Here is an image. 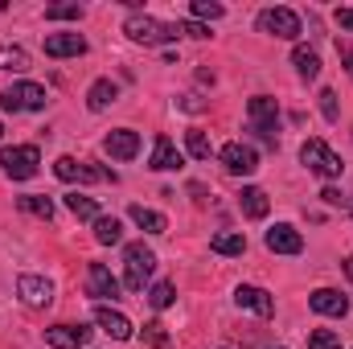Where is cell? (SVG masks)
Segmentation results:
<instances>
[{
	"label": "cell",
	"mask_w": 353,
	"mask_h": 349,
	"mask_svg": "<svg viewBox=\"0 0 353 349\" xmlns=\"http://www.w3.org/2000/svg\"><path fill=\"white\" fill-rule=\"evenodd\" d=\"M234 304L239 308H247V312H255V317H275V296L267 292V288H255V283H243L239 292H234Z\"/></svg>",
	"instance_id": "obj_12"
},
{
	"label": "cell",
	"mask_w": 353,
	"mask_h": 349,
	"mask_svg": "<svg viewBox=\"0 0 353 349\" xmlns=\"http://www.w3.org/2000/svg\"><path fill=\"white\" fill-rule=\"evenodd\" d=\"M94 239H99L103 247H115V243H123V226H119V218H107V214H99V218H94Z\"/></svg>",
	"instance_id": "obj_25"
},
{
	"label": "cell",
	"mask_w": 353,
	"mask_h": 349,
	"mask_svg": "<svg viewBox=\"0 0 353 349\" xmlns=\"http://www.w3.org/2000/svg\"><path fill=\"white\" fill-rule=\"evenodd\" d=\"M123 33H128L132 41H140V46H169V41L181 37L176 25L161 21V17H148V12H132V17L123 21Z\"/></svg>",
	"instance_id": "obj_2"
},
{
	"label": "cell",
	"mask_w": 353,
	"mask_h": 349,
	"mask_svg": "<svg viewBox=\"0 0 353 349\" xmlns=\"http://www.w3.org/2000/svg\"><path fill=\"white\" fill-rule=\"evenodd\" d=\"M17 206H21L25 214L41 218V222H50V218H54V201H50V197H41V193H25V197H17Z\"/></svg>",
	"instance_id": "obj_26"
},
{
	"label": "cell",
	"mask_w": 353,
	"mask_h": 349,
	"mask_svg": "<svg viewBox=\"0 0 353 349\" xmlns=\"http://www.w3.org/2000/svg\"><path fill=\"white\" fill-rule=\"evenodd\" d=\"M148 169H157V173H173V169H181V152L173 148V140H169L165 132L152 140V157H148Z\"/></svg>",
	"instance_id": "obj_19"
},
{
	"label": "cell",
	"mask_w": 353,
	"mask_h": 349,
	"mask_svg": "<svg viewBox=\"0 0 353 349\" xmlns=\"http://www.w3.org/2000/svg\"><path fill=\"white\" fill-rule=\"evenodd\" d=\"M337 25H341L345 33H353V4H345V8H337Z\"/></svg>",
	"instance_id": "obj_38"
},
{
	"label": "cell",
	"mask_w": 353,
	"mask_h": 349,
	"mask_svg": "<svg viewBox=\"0 0 353 349\" xmlns=\"http://www.w3.org/2000/svg\"><path fill=\"white\" fill-rule=\"evenodd\" d=\"M210 251H214V255H247V235H239V230H218V235L210 239Z\"/></svg>",
	"instance_id": "obj_23"
},
{
	"label": "cell",
	"mask_w": 353,
	"mask_h": 349,
	"mask_svg": "<svg viewBox=\"0 0 353 349\" xmlns=\"http://www.w3.org/2000/svg\"><path fill=\"white\" fill-rule=\"evenodd\" d=\"M345 275H350V283H353V255L345 259Z\"/></svg>",
	"instance_id": "obj_40"
},
{
	"label": "cell",
	"mask_w": 353,
	"mask_h": 349,
	"mask_svg": "<svg viewBox=\"0 0 353 349\" xmlns=\"http://www.w3.org/2000/svg\"><path fill=\"white\" fill-rule=\"evenodd\" d=\"M308 308L321 312V317H345L350 312V296H341L337 288H316L308 296Z\"/></svg>",
	"instance_id": "obj_16"
},
{
	"label": "cell",
	"mask_w": 353,
	"mask_h": 349,
	"mask_svg": "<svg viewBox=\"0 0 353 349\" xmlns=\"http://www.w3.org/2000/svg\"><path fill=\"white\" fill-rule=\"evenodd\" d=\"M50 94L41 83H12L8 90H0V107L4 111H46Z\"/></svg>",
	"instance_id": "obj_6"
},
{
	"label": "cell",
	"mask_w": 353,
	"mask_h": 349,
	"mask_svg": "<svg viewBox=\"0 0 353 349\" xmlns=\"http://www.w3.org/2000/svg\"><path fill=\"white\" fill-rule=\"evenodd\" d=\"M115 99H119V87H115L111 79H94V83H90V90H87V107L90 111H107Z\"/></svg>",
	"instance_id": "obj_22"
},
{
	"label": "cell",
	"mask_w": 353,
	"mask_h": 349,
	"mask_svg": "<svg viewBox=\"0 0 353 349\" xmlns=\"http://www.w3.org/2000/svg\"><path fill=\"white\" fill-rule=\"evenodd\" d=\"M103 148H107L111 161H132V157L140 152V132H132V128H115V132H107Z\"/></svg>",
	"instance_id": "obj_14"
},
{
	"label": "cell",
	"mask_w": 353,
	"mask_h": 349,
	"mask_svg": "<svg viewBox=\"0 0 353 349\" xmlns=\"http://www.w3.org/2000/svg\"><path fill=\"white\" fill-rule=\"evenodd\" d=\"M292 62H296L300 79H308V83L321 74V54H316V50H308V46H296V50H292Z\"/></svg>",
	"instance_id": "obj_24"
},
{
	"label": "cell",
	"mask_w": 353,
	"mask_h": 349,
	"mask_svg": "<svg viewBox=\"0 0 353 349\" xmlns=\"http://www.w3.org/2000/svg\"><path fill=\"white\" fill-rule=\"evenodd\" d=\"M308 349H341V333L337 329H312L308 333Z\"/></svg>",
	"instance_id": "obj_31"
},
{
	"label": "cell",
	"mask_w": 353,
	"mask_h": 349,
	"mask_svg": "<svg viewBox=\"0 0 353 349\" xmlns=\"http://www.w3.org/2000/svg\"><path fill=\"white\" fill-rule=\"evenodd\" d=\"M83 17V4H50L46 8V21H79Z\"/></svg>",
	"instance_id": "obj_34"
},
{
	"label": "cell",
	"mask_w": 353,
	"mask_h": 349,
	"mask_svg": "<svg viewBox=\"0 0 353 349\" xmlns=\"http://www.w3.org/2000/svg\"><path fill=\"white\" fill-rule=\"evenodd\" d=\"M321 201H325V206H333V210H353V201L337 189V185H325V189H321Z\"/></svg>",
	"instance_id": "obj_35"
},
{
	"label": "cell",
	"mask_w": 353,
	"mask_h": 349,
	"mask_svg": "<svg viewBox=\"0 0 353 349\" xmlns=\"http://www.w3.org/2000/svg\"><path fill=\"white\" fill-rule=\"evenodd\" d=\"M189 12H193L197 21H218V17H226V8H222V4H214V0H193V4H189Z\"/></svg>",
	"instance_id": "obj_33"
},
{
	"label": "cell",
	"mask_w": 353,
	"mask_h": 349,
	"mask_svg": "<svg viewBox=\"0 0 353 349\" xmlns=\"http://www.w3.org/2000/svg\"><path fill=\"white\" fill-rule=\"evenodd\" d=\"M17 296H21V304H29V308H50V304H54V283H50L46 275H21V279H17Z\"/></svg>",
	"instance_id": "obj_10"
},
{
	"label": "cell",
	"mask_w": 353,
	"mask_h": 349,
	"mask_svg": "<svg viewBox=\"0 0 353 349\" xmlns=\"http://www.w3.org/2000/svg\"><path fill=\"white\" fill-rule=\"evenodd\" d=\"M90 329L87 325H50L46 329V346L50 349H87Z\"/></svg>",
	"instance_id": "obj_13"
},
{
	"label": "cell",
	"mask_w": 353,
	"mask_h": 349,
	"mask_svg": "<svg viewBox=\"0 0 353 349\" xmlns=\"http://www.w3.org/2000/svg\"><path fill=\"white\" fill-rule=\"evenodd\" d=\"M79 54H87L83 33H50L46 37V58H79Z\"/></svg>",
	"instance_id": "obj_18"
},
{
	"label": "cell",
	"mask_w": 353,
	"mask_h": 349,
	"mask_svg": "<svg viewBox=\"0 0 353 349\" xmlns=\"http://www.w3.org/2000/svg\"><path fill=\"white\" fill-rule=\"evenodd\" d=\"M0 136H4V123H0Z\"/></svg>",
	"instance_id": "obj_41"
},
{
	"label": "cell",
	"mask_w": 353,
	"mask_h": 349,
	"mask_svg": "<svg viewBox=\"0 0 353 349\" xmlns=\"http://www.w3.org/2000/svg\"><path fill=\"white\" fill-rule=\"evenodd\" d=\"M341 50V62H345V70L353 74V46H337Z\"/></svg>",
	"instance_id": "obj_39"
},
{
	"label": "cell",
	"mask_w": 353,
	"mask_h": 349,
	"mask_svg": "<svg viewBox=\"0 0 353 349\" xmlns=\"http://www.w3.org/2000/svg\"><path fill=\"white\" fill-rule=\"evenodd\" d=\"M255 25H259V33L279 37V41H296V37H300V17H296L292 8H263V12L255 17Z\"/></svg>",
	"instance_id": "obj_7"
},
{
	"label": "cell",
	"mask_w": 353,
	"mask_h": 349,
	"mask_svg": "<svg viewBox=\"0 0 353 349\" xmlns=\"http://www.w3.org/2000/svg\"><path fill=\"white\" fill-rule=\"evenodd\" d=\"M140 337H144L152 349H169V333H165V325H161V321H148V325L140 329Z\"/></svg>",
	"instance_id": "obj_32"
},
{
	"label": "cell",
	"mask_w": 353,
	"mask_h": 349,
	"mask_svg": "<svg viewBox=\"0 0 353 349\" xmlns=\"http://www.w3.org/2000/svg\"><path fill=\"white\" fill-rule=\"evenodd\" d=\"M185 148H189V157H197V161H210V140H205V132H197V128H189L185 132Z\"/></svg>",
	"instance_id": "obj_30"
},
{
	"label": "cell",
	"mask_w": 353,
	"mask_h": 349,
	"mask_svg": "<svg viewBox=\"0 0 353 349\" xmlns=\"http://www.w3.org/2000/svg\"><path fill=\"white\" fill-rule=\"evenodd\" d=\"M321 115H325L329 123H337V119H341V103H337V94H333V90H321Z\"/></svg>",
	"instance_id": "obj_36"
},
{
	"label": "cell",
	"mask_w": 353,
	"mask_h": 349,
	"mask_svg": "<svg viewBox=\"0 0 353 349\" xmlns=\"http://www.w3.org/2000/svg\"><path fill=\"white\" fill-rule=\"evenodd\" d=\"M173 300H176V288L169 283V279H161V283H152V288H148V304H152L157 312H161V308H169Z\"/></svg>",
	"instance_id": "obj_29"
},
{
	"label": "cell",
	"mask_w": 353,
	"mask_h": 349,
	"mask_svg": "<svg viewBox=\"0 0 353 349\" xmlns=\"http://www.w3.org/2000/svg\"><path fill=\"white\" fill-rule=\"evenodd\" d=\"M176 33H181V37H197V41H201V37H210V25H201V21H176Z\"/></svg>",
	"instance_id": "obj_37"
},
{
	"label": "cell",
	"mask_w": 353,
	"mask_h": 349,
	"mask_svg": "<svg viewBox=\"0 0 353 349\" xmlns=\"http://www.w3.org/2000/svg\"><path fill=\"white\" fill-rule=\"evenodd\" d=\"M239 210L251 218V222H259V218H267V210H271V201H267V193L259 189V185H247L243 193H239Z\"/></svg>",
	"instance_id": "obj_20"
},
{
	"label": "cell",
	"mask_w": 353,
	"mask_h": 349,
	"mask_svg": "<svg viewBox=\"0 0 353 349\" xmlns=\"http://www.w3.org/2000/svg\"><path fill=\"white\" fill-rule=\"evenodd\" d=\"M66 210H70L74 218H87V222L99 218V201H94V197H83V193H66Z\"/></svg>",
	"instance_id": "obj_28"
},
{
	"label": "cell",
	"mask_w": 353,
	"mask_h": 349,
	"mask_svg": "<svg viewBox=\"0 0 353 349\" xmlns=\"http://www.w3.org/2000/svg\"><path fill=\"white\" fill-rule=\"evenodd\" d=\"M128 218H132L144 235H165V230H169V218H165V214H157V210H148V206H132V210H128Z\"/></svg>",
	"instance_id": "obj_21"
},
{
	"label": "cell",
	"mask_w": 353,
	"mask_h": 349,
	"mask_svg": "<svg viewBox=\"0 0 353 349\" xmlns=\"http://www.w3.org/2000/svg\"><path fill=\"white\" fill-rule=\"evenodd\" d=\"M152 271H157V255L144 243H128L123 247V288L128 292H144V283L152 279Z\"/></svg>",
	"instance_id": "obj_3"
},
{
	"label": "cell",
	"mask_w": 353,
	"mask_h": 349,
	"mask_svg": "<svg viewBox=\"0 0 353 349\" xmlns=\"http://www.w3.org/2000/svg\"><path fill=\"white\" fill-rule=\"evenodd\" d=\"M94 325H99V329H103L111 341H128V337L136 333V329H132V321H128L123 312L107 308V304H99V308H94Z\"/></svg>",
	"instance_id": "obj_17"
},
{
	"label": "cell",
	"mask_w": 353,
	"mask_h": 349,
	"mask_svg": "<svg viewBox=\"0 0 353 349\" xmlns=\"http://www.w3.org/2000/svg\"><path fill=\"white\" fill-rule=\"evenodd\" d=\"M54 173L62 177V181H87V185H94V181H111V185H115V173H111V169H99V165L74 161V157H58V161H54Z\"/></svg>",
	"instance_id": "obj_8"
},
{
	"label": "cell",
	"mask_w": 353,
	"mask_h": 349,
	"mask_svg": "<svg viewBox=\"0 0 353 349\" xmlns=\"http://www.w3.org/2000/svg\"><path fill=\"white\" fill-rule=\"evenodd\" d=\"M0 70L25 74V70H29V54H25L21 46H0Z\"/></svg>",
	"instance_id": "obj_27"
},
{
	"label": "cell",
	"mask_w": 353,
	"mask_h": 349,
	"mask_svg": "<svg viewBox=\"0 0 353 349\" xmlns=\"http://www.w3.org/2000/svg\"><path fill=\"white\" fill-rule=\"evenodd\" d=\"M37 165H41V152H37V144H4L0 148V169L8 181H29V177H37Z\"/></svg>",
	"instance_id": "obj_5"
},
{
	"label": "cell",
	"mask_w": 353,
	"mask_h": 349,
	"mask_svg": "<svg viewBox=\"0 0 353 349\" xmlns=\"http://www.w3.org/2000/svg\"><path fill=\"white\" fill-rule=\"evenodd\" d=\"M218 161H222V169L234 177H251L259 169V152L251 148V144H243V140H234V144H226L222 152H218Z\"/></svg>",
	"instance_id": "obj_9"
},
{
	"label": "cell",
	"mask_w": 353,
	"mask_h": 349,
	"mask_svg": "<svg viewBox=\"0 0 353 349\" xmlns=\"http://www.w3.org/2000/svg\"><path fill=\"white\" fill-rule=\"evenodd\" d=\"M87 292L94 296V300H119V279L103 267V263H90L87 267Z\"/></svg>",
	"instance_id": "obj_15"
},
{
	"label": "cell",
	"mask_w": 353,
	"mask_h": 349,
	"mask_svg": "<svg viewBox=\"0 0 353 349\" xmlns=\"http://www.w3.org/2000/svg\"><path fill=\"white\" fill-rule=\"evenodd\" d=\"M263 243H267V251H275V255H300L304 251V235L296 226H288V222H275L263 235Z\"/></svg>",
	"instance_id": "obj_11"
},
{
	"label": "cell",
	"mask_w": 353,
	"mask_h": 349,
	"mask_svg": "<svg viewBox=\"0 0 353 349\" xmlns=\"http://www.w3.org/2000/svg\"><path fill=\"white\" fill-rule=\"evenodd\" d=\"M247 132H255V140H263L267 148H279V99H271V94H255L251 103H247Z\"/></svg>",
	"instance_id": "obj_1"
},
{
	"label": "cell",
	"mask_w": 353,
	"mask_h": 349,
	"mask_svg": "<svg viewBox=\"0 0 353 349\" xmlns=\"http://www.w3.org/2000/svg\"><path fill=\"white\" fill-rule=\"evenodd\" d=\"M300 161H304V169H308V173L325 177V181H333V177L345 173V161H341V157H337L325 140H316V136L300 144Z\"/></svg>",
	"instance_id": "obj_4"
}]
</instances>
